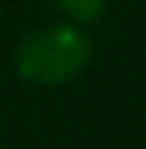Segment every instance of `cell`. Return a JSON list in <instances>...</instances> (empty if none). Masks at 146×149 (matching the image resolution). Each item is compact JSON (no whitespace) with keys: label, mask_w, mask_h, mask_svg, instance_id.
I'll use <instances>...</instances> for the list:
<instances>
[{"label":"cell","mask_w":146,"mask_h":149,"mask_svg":"<svg viewBox=\"0 0 146 149\" xmlns=\"http://www.w3.org/2000/svg\"><path fill=\"white\" fill-rule=\"evenodd\" d=\"M92 45L76 26H51L32 32L16 51V70L22 79L38 86H60L83 73Z\"/></svg>","instance_id":"1"},{"label":"cell","mask_w":146,"mask_h":149,"mask_svg":"<svg viewBox=\"0 0 146 149\" xmlns=\"http://www.w3.org/2000/svg\"><path fill=\"white\" fill-rule=\"evenodd\" d=\"M54 3H57L67 16H73L76 22H89V19H95V16L105 10L108 0H54Z\"/></svg>","instance_id":"2"}]
</instances>
